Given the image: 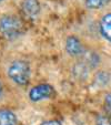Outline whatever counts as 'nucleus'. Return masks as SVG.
I'll list each match as a JSON object with an SVG mask.
<instances>
[{
	"instance_id": "f257e3e1",
	"label": "nucleus",
	"mask_w": 111,
	"mask_h": 125,
	"mask_svg": "<svg viewBox=\"0 0 111 125\" xmlns=\"http://www.w3.org/2000/svg\"><path fill=\"white\" fill-rule=\"evenodd\" d=\"M22 22L19 18L14 16H3L0 19V32L2 33L5 38L12 40V39L18 38L22 33Z\"/></svg>"
},
{
	"instance_id": "f03ea898",
	"label": "nucleus",
	"mask_w": 111,
	"mask_h": 125,
	"mask_svg": "<svg viewBox=\"0 0 111 125\" xmlns=\"http://www.w3.org/2000/svg\"><path fill=\"white\" fill-rule=\"evenodd\" d=\"M30 66L25 61H14L10 64L8 69V75L9 78L17 83L18 85L25 86L29 83L30 80Z\"/></svg>"
},
{
	"instance_id": "7ed1b4c3",
	"label": "nucleus",
	"mask_w": 111,
	"mask_h": 125,
	"mask_svg": "<svg viewBox=\"0 0 111 125\" xmlns=\"http://www.w3.org/2000/svg\"><path fill=\"white\" fill-rule=\"evenodd\" d=\"M54 89L49 84H40L33 86L29 91V99L32 102H39L42 100L51 99L54 96Z\"/></svg>"
},
{
	"instance_id": "20e7f679",
	"label": "nucleus",
	"mask_w": 111,
	"mask_h": 125,
	"mask_svg": "<svg viewBox=\"0 0 111 125\" xmlns=\"http://www.w3.org/2000/svg\"><path fill=\"white\" fill-rule=\"evenodd\" d=\"M66 50L71 57H78L83 52V48L81 42L79 41V39L77 37H73V35H71V37H69L67 39Z\"/></svg>"
},
{
	"instance_id": "39448f33",
	"label": "nucleus",
	"mask_w": 111,
	"mask_h": 125,
	"mask_svg": "<svg viewBox=\"0 0 111 125\" xmlns=\"http://www.w3.org/2000/svg\"><path fill=\"white\" fill-rule=\"evenodd\" d=\"M24 12L29 17H35L40 11V5L38 0H24L21 5Z\"/></svg>"
},
{
	"instance_id": "423d86ee",
	"label": "nucleus",
	"mask_w": 111,
	"mask_h": 125,
	"mask_svg": "<svg viewBox=\"0 0 111 125\" xmlns=\"http://www.w3.org/2000/svg\"><path fill=\"white\" fill-rule=\"evenodd\" d=\"M100 31L107 40L111 41V13H108L101 19Z\"/></svg>"
},
{
	"instance_id": "0eeeda50",
	"label": "nucleus",
	"mask_w": 111,
	"mask_h": 125,
	"mask_svg": "<svg viewBox=\"0 0 111 125\" xmlns=\"http://www.w3.org/2000/svg\"><path fill=\"white\" fill-rule=\"evenodd\" d=\"M0 125H17V116L9 110H0Z\"/></svg>"
},
{
	"instance_id": "6e6552de",
	"label": "nucleus",
	"mask_w": 111,
	"mask_h": 125,
	"mask_svg": "<svg viewBox=\"0 0 111 125\" xmlns=\"http://www.w3.org/2000/svg\"><path fill=\"white\" fill-rule=\"evenodd\" d=\"M111 0H86V6L89 9H99L107 6Z\"/></svg>"
},
{
	"instance_id": "1a4fd4ad",
	"label": "nucleus",
	"mask_w": 111,
	"mask_h": 125,
	"mask_svg": "<svg viewBox=\"0 0 111 125\" xmlns=\"http://www.w3.org/2000/svg\"><path fill=\"white\" fill-rule=\"evenodd\" d=\"M97 125H111V118L104 115H99L96 120Z\"/></svg>"
},
{
	"instance_id": "9d476101",
	"label": "nucleus",
	"mask_w": 111,
	"mask_h": 125,
	"mask_svg": "<svg viewBox=\"0 0 111 125\" xmlns=\"http://www.w3.org/2000/svg\"><path fill=\"white\" fill-rule=\"evenodd\" d=\"M104 109H106L107 113L111 116V94H108L104 100Z\"/></svg>"
},
{
	"instance_id": "9b49d317",
	"label": "nucleus",
	"mask_w": 111,
	"mask_h": 125,
	"mask_svg": "<svg viewBox=\"0 0 111 125\" xmlns=\"http://www.w3.org/2000/svg\"><path fill=\"white\" fill-rule=\"evenodd\" d=\"M42 125H61L58 121H48V122L42 123Z\"/></svg>"
},
{
	"instance_id": "f8f14e48",
	"label": "nucleus",
	"mask_w": 111,
	"mask_h": 125,
	"mask_svg": "<svg viewBox=\"0 0 111 125\" xmlns=\"http://www.w3.org/2000/svg\"><path fill=\"white\" fill-rule=\"evenodd\" d=\"M1 94H2V85L0 83V96H1Z\"/></svg>"
},
{
	"instance_id": "ddd939ff",
	"label": "nucleus",
	"mask_w": 111,
	"mask_h": 125,
	"mask_svg": "<svg viewBox=\"0 0 111 125\" xmlns=\"http://www.w3.org/2000/svg\"><path fill=\"white\" fill-rule=\"evenodd\" d=\"M2 1H5V0H0V3H1V2H2Z\"/></svg>"
}]
</instances>
